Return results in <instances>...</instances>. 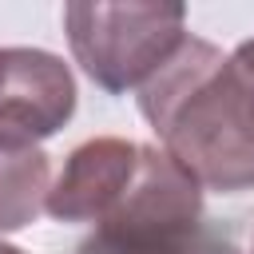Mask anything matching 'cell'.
Segmentation results:
<instances>
[{
    "mask_svg": "<svg viewBox=\"0 0 254 254\" xmlns=\"http://www.w3.org/2000/svg\"><path fill=\"white\" fill-rule=\"evenodd\" d=\"M139 111L198 187L222 194L254 187V40L222 56L187 36L139 87Z\"/></svg>",
    "mask_w": 254,
    "mask_h": 254,
    "instance_id": "cell-1",
    "label": "cell"
},
{
    "mask_svg": "<svg viewBox=\"0 0 254 254\" xmlns=\"http://www.w3.org/2000/svg\"><path fill=\"white\" fill-rule=\"evenodd\" d=\"M64 32L75 64L107 95L143 87L190 36L183 4H67Z\"/></svg>",
    "mask_w": 254,
    "mask_h": 254,
    "instance_id": "cell-2",
    "label": "cell"
},
{
    "mask_svg": "<svg viewBox=\"0 0 254 254\" xmlns=\"http://www.w3.org/2000/svg\"><path fill=\"white\" fill-rule=\"evenodd\" d=\"M75 115V79L44 48H0V143L56 135Z\"/></svg>",
    "mask_w": 254,
    "mask_h": 254,
    "instance_id": "cell-3",
    "label": "cell"
},
{
    "mask_svg": "<svg viewBox=\"0 0 254 254\" xmlns=\"http://www.w3.org/2000/svg\"><path fill=\"white\" fill-rule=\"evenodd\" d=\"M139 155H143V143L115 139V135H99V139L79 143L64 159V171L48 190V214L56 222L99 226L115 210L123 190L131 187Z\"/></svg>",
    "mask_w": 254,
    "mask_h": 254,
    "instance_id": "cell-4",
    "label": "cell"
},
{
    "mask_svg": "<svg viewBox=\"0 0 254 254\" xmlns=\"http://www.w3.org/2000/svg\"><path fill=\"white\" fill-rule=\"evenodd\" d=\"M52 163L32 143H0V234L20 230L48 210Z\"/></svg>",
    "mask_w": 254,
    "mask_h": 254,
    "instance_id": "cell-5",
    "label": "cell"
},
{
    "mask_svg": "<svg viewBox=\"0 0 254 254\" xmlns=\"http://www.w3.org/2000/svg\"><path fill=\"white\" fill-rule=\"evenodd\" d=\"M206 222V218H202ZM198 222V226H202ZM194 226V230H198ZM194 230H183V234H159V230H135V226H95L79 246L75 254H179V246L194 234Z\"/></svg>",
    "mask_w": 254,
    "mask_h": 254,
    "instance_id": "cell-6",
    "label": "cell"
},
{
    "mask_svg": "<svg viewBox=\"0 0 254 254\" xmlns=\"http://www.w3.org/2000/svg\"><path fill=\"white\" fill-rule=\"evenodd\" d=\"M179 254H242V246H238V238H234L230 230H218V226L202 222V226L179 246Z\"/></svg>",
    "mask_w": 254,
    "mask_h": 254,
    "instance_id": "cell-7",
    "label": "cell"
},
{
    "mask_svg": "<svg viewBox=\"0 0 254 254\" xmlns=\"http://www.w3.org/2000/svg\"><path fill=\"white\" fill-rule=\"evenodd\" d=\"M0 254H24V250H20V246H12V242H4V238H0Z\"/></svg>",
    "mask_w": 254,
    "mask_h": 254,
    "instance_id": "cell-8",
    "label": "cell"
}]
</instances>
